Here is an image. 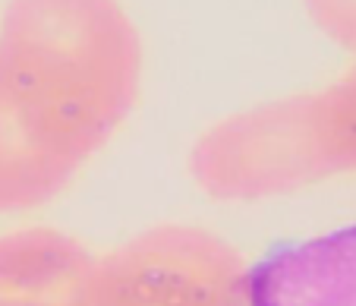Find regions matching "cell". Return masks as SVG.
<instances>
[{
    "mask_svg": "<svg viewBox=\"0 0 356 306\" xmlns=\"http://www.w3.org/2000/svg\"><path fill=\"white\" fill-rule=\"evenodd\" d=\"M0 92L29 123L92 161L139 102V29L120 0H7Z\"/></svg>",
    "mask_w": 356,
    "mask_h": 306,
    "instance_id": "obj_1",
    "label": "cell"
},
{
    "mask_svg": "<svg viewBox=\"0 0 356 306\" xmlns=\"http://www.w3.org/2000/svg\"><path fill=\"white\" fill-rule=\"evenodd\" d=\"M189 177L221 202H259L353 170L328 92H300L211 123L189 149Z\"/></svg>",
    "mask_w": 356,
    "mask_h": 306,
    "instance_id": "obj_2",
    "label": "cell"
},
{
    "mask_svg": "<svg viewBox=\"0 0 356 306\" xmlns=\"http://www.w3.org/2000/svg\"><path fill=\"white\" fill-rule=\"evenodd\" d=\"M236 246L193 225H158L95 259L86 306H246Z\"/></svg>",
    "mask_w": 356,
    "mask_h": 306,
    "instance_id": "obj_3",
    "label": "cell"
},
{
    "mask_svg": "<svg viewBox=\"0 0 356 306\" xmlns=\"http://www.w3.org/2000/svg\"><path fill=\"white\" fill-rule=\"evenodd\" d=\"M246 306H356V225L271 250L249 268Z\"/></svg>",
    "mask_w": 356,
    "mask_h": 306,
    "instance_id": "obj_4",
    "label": "cell"
},
{
    "mask_svg": "<svg viewBox=\"0 0 356 306\" xmlns=\"http://www.w3.org/2000/svg\"><path fill=\"white\" fill-rule=\"evenodd\" d=\"M95 256L54 227L0 237V306H86Z\"/></svg>",
    "mask_w": 356,
    "mask_h": 306,
    "instance_id": "obj_5",
    "label": "cell"
},
{
    "mask_svg": "<svg viewBox=\"0 0 356 306\" xmlns=\"http://www.w3.org/2000/svg\"><path fill=\"white\" fill-rule=\"evenodd\" d=\"M86 164L82 152L29 123L0 92V211L47 205Z\"/></svg>",
    "mask_w": 356,
    "mask_h": 306,
    "instance_id": "obj_6",
    "label": "cell"
},
{
    "mask_svg": "<svg viewBox=\"0 0 356 306\" xmlns=\"http://www.w3.org/2000/svg\"><path fill=\"white\" fill-rule=\"evenodd\" d=\"M302 7L325 38L356 54V0H302Z\"/></svg>",
    "mask_w": 356,
    "mask_h": 306,
    "instance_id": "obj_7",
    "label": "cell"
},
{
    "mask_svg": "<svg viewBox=\"0 0 356 306\" xmlns=\"http://www.w3.org/2000/svg\"><path fill=\"white\" fill-rule=\"evenodd\" d=\"M325 92H328L331 111H334L337 127H341L343 143H347L350 164H353V170H356V61H353V67Z\"/></svg>",
    "mask_w": 356,
    "mask_h": 306,
    "instance_id": "obj_8",
    "label": "cell"
}]
</instances>
